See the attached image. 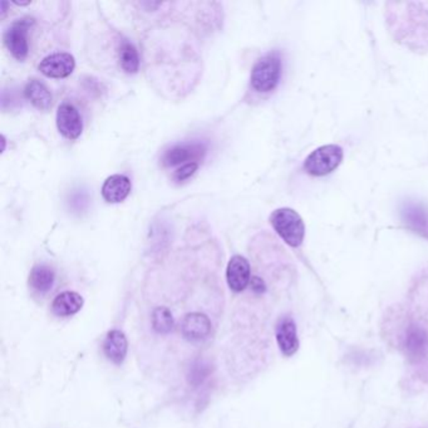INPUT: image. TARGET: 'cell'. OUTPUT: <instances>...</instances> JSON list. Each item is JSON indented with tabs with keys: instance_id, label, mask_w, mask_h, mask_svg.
<instances>
[{
	"instance_id": "obj_1",
	"label": "cell",
	"mask_w": 428,
	"mask_h": 428,
	"mask_svg": "<svg viewBox=\"0 0 428 428\" xmlns=\"http://www.w3.org/2000/svg\"><path fill=\"white\" fill-rule=\"evenodd\" d=\"M387 24L396 42L428 52V3H388Z\"/></svg>"
},
{
	"instance_id": "obj_2",
	"label": "cell",
	"mask_w": 428,
	"mask_h": 428,
	"mask_svg": "<svg viewBox=\"0 0 428 428\" xmlns=\"http://www.w3.org/2000/svg\"><path fill=\"white\" fill-rule=\"evenodd\" d=\"M282 62L280 53H268L261 57L251 71V87L259 93H269L277 88L280 82Z\"/></svg>"
},
{
	"instance_id": "obj_3",
	"label": "cell",
	"mask_w": 428,
	"mask_h": 428,
	"mask_svg": "<svg viewBox=\"0 0 428 428\" xmlns=\"http://www.w3.org/2000/svg\"><path fill=\"white\" fill-rule=\"evenodd\" d=\"M270 224L277 235L292 248H299L305 238V225L302 216L289 208L277 209L270 215Z\"/></svg>"
},
{
	"instance_id": "obj_4",
	"label": "cell",
	"mask_w": 428,
	"mask_h": 428,
	"mask_svg": "<svg viewBox=\"0 0 428 428\" xmlns=\"http://www.w3.org/2000/svg\"><path fill=\"white\" fill-rule=\"evenodd\" d=\"M345 151L338 145H324L314 150L304 161L305 173L314 178H323L335 173L343 161Z\"/></svg>"
},
{
	"instance_id": "obj_5",
	"label": "cell",
	"mask_w": 428,
	"mask_h": 428,
	"mask_svg": "<svg viewBox=\"0 0 428 428\" xmlns=\"http://www.w3.org/2000/svg\"><path fill=\"white\" fill-rule=\"evenodd\" d=\"M33 24L31 19H21L13 23L4 34V44L11 56L18 61H24L28 52V29Z\"/></svg>"
},
{
	"instance_id": "obj_6",
	"label": "cell",
	"mask_w": 428,
	"mask_h": 428,
	"mask_svg": "<svg viewBox=\"0 0 428 428\" xmlns=\"http://www.w3.org/2000/svg\"><path fill=\"white\" fill-rule=\"evenodd\" d=\"M401 219L407 229L428 239V209L416 201H404L399 209Z\"/></svg>"
},
{
	"instance_id": "obj_7",
	"label": "cell",
	"mask_w": 428,
	"mask_h": 428,
	"mask_svg": "<svg viewBox=\"0 0 428 428\" xmlns=\"http://www.w3.org/2000/svg\"><path fill=\"white\" fill-rule=\"evenodd\" d=\"M76 61L69 53H53L43 58L38 69L48 78H66L73 73Z\"/></svg>"
},
{
	"instance_id": "obj_8",
	"label": "cell",
	"mask_w": 428,
	"mask_h": 428,
	"mask_svg": "<svg viewBox=\"0 0 428 428\" xmlns=\"http://www.w3.org/2000/svg\"><path fill=\"white\" fill-rule=\"evenodd\" d=\"M58 131L68 140H76L82 135L83 122L78 110L71 103H62L57 111Z\"/></svg>"
},
{
	"instance_id": "obj_9",
	"label": "cell",
	"mask_w": 428,
	"mask_h": 428,
	"mask_svg": "<svg viewBox=\"0 0 428 428\" xmlns=\"http://www.w3.org/2000/svg\"><path fill=\"white\" fill-rule=\"evenodd\" d=\"M226 279L233 292H240L250 282V264L244 256L234 255L226 269Z\"/></svg>"
},
{
	"instance_id": "obj_10",
	"label": "cell",
	"mask_w": 428,
	"mask_h": 428,
	"mask_svg": "<svg viewBox=\"0 0 428 428\" xmlns=\"http://www.w3.org/2000/svg\"><path fill=\"white\" fill-rule=\"evenodd\" d=\"M277 342L282 355L292 357L297 353L299 348L297 325L290 317L280 319L277 327Z\"/></svg>"
},
{
	"instance_id": "obj_11",
	"label": "cell",
	"mask_w": 428,
	"mask_h": 428,
	"mask_svg": "<svg viewBox=\"0 0 428 428\" xmlns=\"http://www.w3.org/2000/svg\"><path fill=\"white\" fill-rule=\"evenodd\" d=\"M132 190L130 178L125 175H112L102 186V196L110 204H120L127 199Z\"/></svg>"
},
{
	"instance_id": "obj_12",
	"label": "cell",
	"mask_w": 428,
	"mask_h": 428,
	"mask_svg": "<svg viewBox=\"0 0 428 428\" xmlns=\"http://www.w3.org/2000/svg\"><path fill=\"white\" fill-rule=\"evenodd\" d=\"M183 335L186 340L198 342L203 340L210 335L211 322L201 313L188 314L183 322Z\"/></svg>"
},
{
	"instance_id": "obj_13",
	"label": "cell",
	"mask_w": 428,
	"mask_h": 428,
	"mask_svg": "<svg viewBox=\"0 0 428 428\" xmlns=\"http://www.w3.org/2000/svg\"><path fill=\"white\" fill-rule=\"evenodd\" d=\"M205 153V147L201 145H178L166 151L162 157V163L168 168L178 166L185 162L196 160ZM186 165V163H185Z\"/></svg>"
},
{
	"instance_id": "obj_14",
	"label": "cell",
	"mask_w": 428,
	"mask_h": 428,
	"mask_svg": "<svg viewBox=\"0 0 428 428\" xmlns=\"http://www.w3.org/2000/svg\"><path fill=\"white\" fill-rule=\"evenodd\" d=\"M128 350V342L121 330H111L103 342V352L108 360L116 365L125 360Z\"/></svg>"
},
{
	"instance_id": "obj_15",
	"label": "cell",
	"mask_w": 428,
	"mask_h": 428,
	"mask_svg": "<svg viewBox=\"0 0 428 428\" xmlns=\"http://www.w3.org/2000/svg\"><path fill=\"white\" fill-rule=\"evenodd\" d=\"M83 307V298L76 292H63L53 300V313L58 317H71Z\"/></svg>"
},
{
	"instance_id": "obj_16",
	"label": "cell",
	"mask_w": 428,
	"mask_h": 428,
	"mask_svg": "<svg viewBox=\"0 0 428 428\" xmlns=\"http://www.w3.org/2000/svg\"><path fill=\"white\" fill-rule=\"evenodd\" d=\"M24 96L38 110L47 111L52 106V94L46 87V84L37 79H31L26 83Z\"/></svg>"
},
{
	"instance_id": "obj_17",
	"label": "cell",
	"mask_w": 428,
	"mask_h": 428,
	"mask_svg": "<svg viewBox=\"0 0 428 428\" xmlns=\"http://www.w3.org/2000/svg\"><path fill=\"white\" fill-rule=\"evenodd\" d=\"M31 287L38 292H47L54 284V272L47 265H37L31 269L29 275Z\"/></svg>"
},
{
	"instance_id": "obj_18",
	"label": "cell",
	"mask_w": 428,
	"mask_h": 428,
	"mask_svg": "<svg viewBox=\"0 0 428 428\" xmlns=\"http://www.w3.org/2000/svg\"><path fill=\"white\" fill-rule=\"evenodd\" d=\"M120 62L121 67L126 73H137V71L140 68V57H138L137 49L128 41H123L121 44Z\"/></svg>"
},
{
	"instance_id": "obj_19",
	"label": "cell",
	"mask_w": 428,
	"mask_h": 428,
	"mask_svg": "<svg viewBox=\"0 0 428 428\" xmlns=\"http://www.w3.org/2000/svg\"><path fill=\"white\" fill-rule=\"evenodd\" d=\"M406 348L408 353L413 357L422 355L427 350V335L421 328L408 329L407 337H406Z\"/></svg>"
},
{
	"instance_id": "obj_20",
	"label": "cell",
	"mask_w": 428,
	"mask_h": 428,
	"mask_svg": "<svg viewBox=\"0 0 428 428\" xmlns=\"http://www.w3.org/2000/svg\"><path fill=\"white\" fill-rule=\"evenodd\" d=\"M173 325H175V322H173V314L168 308L160 307V308L153 310L152 327L156 330L157 333L168 335L173 330Z\"/></svg>"
},
{
	"instance_id": "obj_21",
	"label": "cell",
	"mask_w": 428,
	"mask_h": 428,
	"mask_svg": "<svg viewBox=\"0 0 428 428\" xmlns=\"http://www.w3.org/2000/svg\"><path fill=\"white\" fill-rule=\"evenodd\" d=\"M198 168H199L198 162H188L186 165H183V168H178L176 173H173V178H175V181H178V183L185 181V180L191 178L193 173L198 171Z\"/></svg>"
}]
</instances>
